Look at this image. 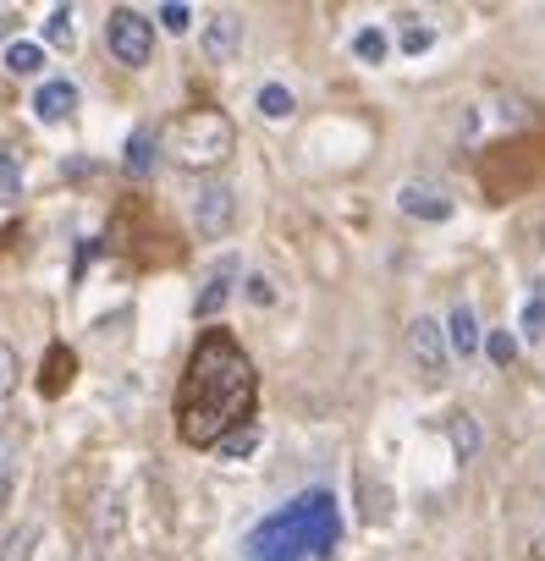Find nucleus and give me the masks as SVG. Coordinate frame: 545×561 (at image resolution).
I'll return each instance as SVG.
<instances>
[{"mask_svg": "<svg viewBox=\"0 0 545 561\" xmlns=\"http://www.w3.org/2000/svg\"><path fill=\"white\" fill-rule=\"evenodd\" d=\"M259 408V375L253 358L226 331H204L188 353L182 386H177V435L182 446H220L231 430L253 424Z\"/></svg>", "mask_w": 545, "mask_h": 561, "instance_id": "1", "label": "nucleus"}, {"mask_svg": "<svg viewBox=\"0 0 545 561\" xmlns=\"http://www.w3.org/2000/svg\"><path fill=\"white\" fill-rule=\"evenodd\" d=\"M331 545H337V501L315 490L253 528L248 561H304V556H326Z\"/></svg>", "mask_w": 545, "mask_h": 561, "instance_id": "2", "label": "nucleus"}, {"mask_svg": "<svg viewBox=\"0 0 545 561\" xmlns=\"http://www.w3.org/2000/svg\"><path fill=\"white\" fill-rule=\"evenodd\" d=\"M231 149H237V127L215 105H198V111L177 116L160 138V154L182 171H220L231 160Z\"/></svg>", "mask_w": 545, "mask_h": 561, "instance_id": "3", "label": "nucleus"}, {"mask_svg": "<svg viewBox=\"0 0 545 561\" xmlns=\"http://www.w3.org/2000/svg\"><path fill=\"white\" fill-rule=\"evenodd\" d=\"M105 45H111V56L122 67H149V56H155V23L144 12H133V7H116L111 23H105Z\"/></svg>", "mask_w": 545, "mask_h": 561, "instance_id": "4", "label": "nucleus"}, {"mask_svg": "<svg viewBox=\"0 0 545 561\" xmlns=\"http://www.w3.org/2000/svg\"><path fill=\"white\" fill-rule=\"evenodd\" d=\"M408 358L419 364L424 380H446V358H452V347H446V325L430 320V314H419V320L408 325Z\"/></svg>", "mask_w": 545, "mask_h": 561, "instance_id": "5", "label": "nucleus"}, {"mask_svg": "<svg viewBox=\"0 0 545 561\" xmlns=\"http://www.w3.org/2000/svg\"><path fill=\"white\" fill-rule=\"evenodd\" d=\"M231 220H237V193L226 187V182H204L198 193H193V226H198V237H226L231 231Z\"/></svg>", "mask_w": 545, "mask_h": 561, "instance_id": "6", "label": "nucleus"}, {"mask_svg": "<svg viewBox=\"0 0 545 561\" xmlns=\"http://www.w3.org/2000/svg\"><path fill=\"white\" fill-rule=\"evenodd\" d=\"M397 209L408 215V220H452V193L441 187V182H402L397 187Z\"/></svg>", "mask_w": 545, "mask_h": 561, "instance_id": "7", "label": "nucleus"}, {"mask_svg": "<svg viewBox=\"0 0 545 561\" xmlns=\"http://www.w3.org/2000/svg\"><path fill=\"white\" fill-rule=\"evenodd\" d=\"M237 50H242V18L237 12H215L204 23V61L226 67V61H237Z\"/></svg>", "mask_w": 545, "mask_h": 561, "instance_id": "8", "label": "nucleus"}, {"mask_svg": "<svg viewBox=\"0 0 545 561\" xmlns=\"http://www.w3.org/2000/svg\"><path fill=\"white\" fill-rule=\"evenodd\" d=\"M72 111H78V89H72L67 78H45L39 94H34V116H39L45 127H56V122H67Z\"/></svg>", "mask_w": 545, "mask_h": 561, "instance_id": "9", "label": "nucleus"}, {"mask_svg": "<svg viewBox=\"0 0 545 561\" xmlns=\"http://www.w3.org/2000/svg\"><path fill=\"white\" fill-rule=\"evenodd\" d=\"M446 347L457 358H474L479 353V320H474L468 304H452V314H446Z\"/></svg>", "mask_w": 545, "mask_h": 561, "instance_id": "10", "label": "nucleus"}, {"mask_svg": "<svg viewBox=\"0 0 545 561\" xmlns=\"http://www.w3.org/2000/svg\"><path fill=\"white\" fill-rule=\"evenodd\" d=\"M231 280H237V264L226 259V264H220V270L204 280V293H198V304H193V314H198V320H215V314L226 309V298H231Z\"/></svg>", "mask_w": 545, "mask_h": 561, "instance_id": "11", "label": "nucleus"}, {"mask_svg": "<svg viewBox=\"0 0 545 561\" xmlns=\"http://www.w3.org/2000/svg\"><path fill=\"white\" fill-rule=\"evenodd\" d=\"M253 105H259V116H264V122H287V116L298 111V100H293V89H287V83H264Z\"/></svg>", "mask_w": 545, "mask_h": 561, "instance_id": "12", "label": "nucleus"}, {"mask_svg": "<svg viewBox=\"0 0 545 561\" xmlns=\"http://www.w3.org/2000/svg\"><path fill=\"white\" fill-rule=\"evenodd\" d=\"M7 72L12 78H39L45 72V45H29V39L7 45Z\"/></svg>", "mask_w": 545, "mask_h": 561, "instance_id": "13", "label": "nucleus"}, {"mask_svg": "<svg viewBox=\"0 0 545 561\" xmlns=\"http://www.w3.org/2000/svg\"><path fill=\"white\" fill-rule=\"evenodd\" d=\"M452 451H457V462H474L479 457V419L474 413H452Z\"/></svg>", "mask_w": 545, "mask_h": 561, "instance_id": "14", "label": "nucleus"}, {"mask_svg": "<svg viewBox=\"0 0 545 561\" xmlns=\"http://www.w3.org/2000/svg\"><path fill=\"white\" fill-rule=\"evenodd\" d=\"M122 165H127V176H149V171H155V133H133Z\"/></svg>", "mask_w": 545, "mask_h": 561, "instance_id": "15", "label": "nucleus"}, {"mask_svg": "<svg viewBox=\"0 0 545 561\" xmlns=\"http://www.w3.org/2000/svg\"><path fill=\"white\" fill-rule=\"evenodd\" d=\"M0 198H23V165H18V149L0 144Z\"/></svg>", "mask_w": 545, "mask_h": 561, "instance_id": "16", "label": "nucleus"}, {"mask_svg": "<svg viewBox=\"0 0 545 561\" xmlns=\"http://www.w3.org/2000/svg\"><path fill=\"white\" fill-rule=\"evenodd\" d=\"M18 435L12 430H0V501H7L12 495V484H18Z\"/></svg>", "mask_w": 545, "mask_h": 561, "instance_id": "17", "label": "nucleus"}, {"mask_svg": "<svg viewBox=\"0 0 545 561\" xmlns=\"http://www.w3.org/2000/svg\"><path fill=\"white\" fill-rule=\"evenodd\" d=\"M18 380H23V364H18V347L0 342V408L18 397Z\"/></svg>", "mask_w": 545, "mask_h": 561, "instance_id": "18", "label": "nucleus"}, {"mask_svg": "<svg viewBox=\"0 0 545 561\" xmlns=\"http://www.w3.org/2000/svg\"><path fill=\"white\" fill-rule=\"evenodd\" d=\"M518 331H523L529 342H540V336H545V287H540V280H534V293H529V304H523Z\"/></svg>", "mask_w": 545, "mask_h": 561, "instance_id": "19", "label": "nucleus"}, {"mask_svg": "<svg viewBox=\"0 0 545 561\" xmlns=\"http://www.w3.org/2000/svg\"><path fill=\"white\" fill-rule=\"evenodd\" d=\"M386 50H391V45H386V34H381V28H359V34H353V56H359L364 67H381V61H386Z\"/></svg>", "mask_w": 545, "mask_h": 561, "instance_id": "20", "label": "nucleus"}, {"mask_svg": "<svg viewBox=\"0 0 545 561\" xmlns=\"http://www.w3.org/2000/svg\"><path fill=\"white\" fill-rule=\"evenodd\" d=\"M45 45L72 50V7H50V18H45Z\"/></svg>", "mask_w": 545, "mask_h": 561, "instance_id": "21", "label": "nucleus"}, {"mask_svg": "<svg viewBox=\"0 0 545 561\" xmlns=\"http://www.w3.org/2000/svg\"><path fill=\"white\" fill-rule=\"evenodd\" d=\"M67 380H72V353L67 347H50V375H39V391H67Z\"/></svg>", "mask_w": 545, "mask_h": 561, "instance_id": "22", "label": "nucleus"}, {"mask_svg": "<svg viewBox=\"0 0 545 561\" xmlns=\"http://www.w3.org/2000/svg\"><path fill=\"white\" fill-rule=\"evenodd\" d=\"M253 446H259V424H242V430H231V435H226V440H220L215 451H220L226 462H242V457H248Z\"/></svg>", "mask_w": 545, "mask_h": 561, "instance_id": "23", "label": "nucleus"}, {"mask_svg": "<svg viewBox=\"0 0 545 561\" xmlns=\"http://www.w3.org/2000/svg\"><path fill=\"white\" fill-rule=\"evenodd\" d=\"M242 298H248L253 309H276L282 293H276V280H270V275H248V280H242Z\"/></svg>", "mask_w": 545, "mask_h": 561, "instance_id": "24", "label": "nucleus"}, {"mask_svg": "<svg viewBox=\"0 0 545 561\" xmlns=\"http://www.w3.org/2000/svg\"><path fill=\"white\" fill-rule=\"evenodd\" d=\"M485 353H490L496 369H507V364L518 358V336H512V331H490V336H485Z\"/></svg>", "mask_w": 545, "mask_h": 561, "instance_id": "25", "label": "nucleus"}, {"mask_svg": "<svg viewBox=\"0 0 545 561\" xmlns=\"http://www.w3.org/2000/svg\"><path fill=\"white\" fill-rule=\"evenodd\" d=\"M34 545H39V523H23V528L7 539V556H0V561H29Z\"/></svg>", "mask_w": 545, "mask_h": 561, "instance_id": "26", "label": "nucleus"}, {"mask_svg": "<svg viewBox=\"0 0 545 561\" xmlns=\"http://www.w3.org/2000/svg\"><path fill=\"white\" fill-rule=\"evenodd\" d=\"M160 28H166V34H188V28H193V7H182V0H166V7H160Z\"/></svg>", "mask_w": 545, "mask_h": 561, "instance_id": "27", "label": "nucleus"}, {"mask_svg": "<svg viewBox=\"0 0 545 561\" xmlns=\"http://www.w3.org/2000/svg\"><path fill=\"white\" fill-rule=\"evenodd\" d=\"M430 45H435V28H424V23H408V28H402V50H408V56H424Z\"/></svg>", "mask_w": 545, "mask_h": 561, "instance_id": "28", "label": "nucleus"}, {"mask_svg": "<svg viewBox=\"0 0 545 561\" xmlns=\"http://www.w3.org/2000/svg\"><path fill=\"white\" fill-rule=\"evenodd\" d=\"M18 23H23V18H18L12 7H0V39H12V34H18Z\"/></svg>", "mask_w": 545, "mask_h": 561, "instance_id": "29", "label": "nucleus"}, {"mask_svg": "<svg viewBox=\"0 0 545 561\" xmlns=\"http://www.w3.org/2000/svg\"><path fill=\"white\" fill-rule=\"evenodd\" d=\"M72 561H105V556H100V545H94V539H83V545H78V556H72Z\"/></svg>", "mask_w": 545, "mask_h": 561, "instance_id": "30", "label": "nucleus"}, {"mask_svg": "<svg viewBox=\"0 0 545 561\" xmlns=\"http://www.w3.org/2000/svg\"><path fill=\"white\" fill-rule=\"evenodd\" d=\"M534 556H545V534H540V539H534Z\"/></svg>", "mask_w": 545, "mask_h": 561, "instance_id": "31", "label": "nucleus"}, {"mask_svg": "<svg viewBox=\"0 0 545 561\" xmlns=\"http://www.w3.org/2000/svg\"><path fill=\"white\" fill-rule=\"evenodd\" d=\"M540 242H545V231H540Z\"/></svg>", "mask_w": 545, "mask_h": 561, "instance_id": "32", "label": "nucleus"}]
</instances>
